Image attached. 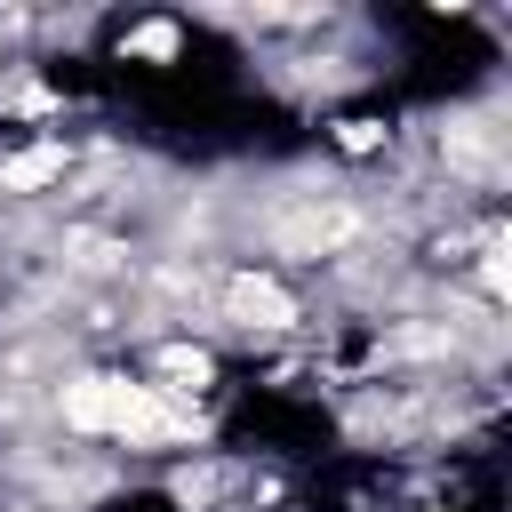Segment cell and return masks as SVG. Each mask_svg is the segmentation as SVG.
<instances>
[{"mask_svg": "<svg viewBox=\"0 0 512 512\" xmlns=\"http://www.w3.org/2000/svg\"><path fill=\"white\" fill-rule=\"evenodd\" d=\"M232 320H240V328H288V320H296V304H288L272 280L240 272V280H232Z\"/></svg>", "mask_w": 512, "mask_h": 512, "instance_id": "1", "label": "cell"}, {"mask_svg": "<svg viewBox=\"0 0 512 512\" xmlns=\"http://www.w3.org/2000/svg\"><path fill=\"white\" fill-rule=\"evenodd\" d=\"M48 176H64V144H40V152H16V160L0 168V184H8V192H32V184H48Z\"/></svg>", "mask_w": 512, "mask_h": 512, "instance_id": "2", "label": "cell"}]
</instances>
